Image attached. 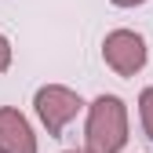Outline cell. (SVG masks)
I'll use <instances>...</instances> for the list:
<instances>
[{
	"mask_svg": "<svg viewBox=\"0 0 153 153\" xmlns=\"http://www.w3.org/2000/svg\"><path fill=\"white\" fill-rule=\"evenodd\" d=\"M88 153H120L128 142V109L117 95H99L88 109Z\"/></svg>",
	"mask_w": 153,
	"mask_h": 153,
	"instance_id": "cell-1",
	"label": "cell"
},
{
	"mask_svg": "<svg viewBox=\"0 0 153 153\" xmlns=\"http://www.w3.org/2000/svg\"><path fill=\"white\" fill-rule=\"evenodd\" d=\"M33 106H36V117L44 120L48 135H62V128L84 109L80 95L69 91V88H62V84H48V88H40V91H36V99H33Z\"/></svg>",
	"mask_w": 153,
	"mask_h": 153,
	"instance_id": "cell-2",
	"label": "cell"
},
{
	"mask_svg": "<svg viewBox=\"0 0 153 153\" xmlns=\"http://www.w3.org/2000/svg\"><path fill=\"white\" fill-rule=\"evenodd\" d=\"M102 59L113 73L120 76H135L146 66V40L131 29H113L102 40Z\"/></svg>",
	"mask_w": 153,
	"mask_h": 153,
	"instance_id": "cell-3",
	"label": "cell"
},
{
	"mask_svg": "<svg viewBox=\"0 0 153 153\" xmlns=\"http://www.w3.org/2000/svg\"><path fill=\"white\" fill-rule=\"evenodd\" d=\"M0 153H36V135L29 120L11 106H0Z\"/></svg>",
	"mask_w": 153,
	"mask_h": 153,
	"instance_id": "cell-4",
	"label": "cell"
},
{
	"mask_svg": "<svg viewBox=\"0 0 153 153\" xmlns=\"http://www.w3.org/2000/svg\"><path fill=\"white\" fill-rule=\"evenodd\" d=\"M139 117H142V131H146V139L153 142V88H146L139 95Z\"/></svg>",
	"mask_w": 153,
	"mask_h": 153,
	"instance_id": "cell-5",
	"label": "cell"
},
{
	"mask_svg": "<svg viewBox=\"0 0 153 153\" xmlns=\"http://www.w3.org/2000/svg\"><path fill=\"white\" fill-rule=\"evenodd\" d=\"M7 66H11V44H7V36L0 33V73H4Z\"/></svg>",
	"mask_w": 153,
	"mask_h": 153,
	"instance_id": "cell-6",
	"label": "cell"
},
{
	"mask_svg": "<svg viewBox=\"0 0 153 153\" xmlns=\"http://www.w3.org/2000/svg\"><path fill=\"white\" fill-rule=\"evenodd\" d=\"M109 4H117V7H135V4H146V0H109Z\"/></svg>",
	"mask_w": 153,
	"mask_h": 153,
	"instance_id": "cell-7",
	"label": "cell"
},
{
	"mask_svg": "<svg viewBox=\"0 0 153 153\" xmlns=\"http://www.w3.org/2000/svg\"><path fill=\"white\" fill-rule=\"evenodd\" d=\"M66 153H80V149H66Z\"/></svg>",
	"mask_w": 153,
	"mask_h": 153,
	"instance_id": "cell-8",
	"label": "cell"
}]
</instances>
